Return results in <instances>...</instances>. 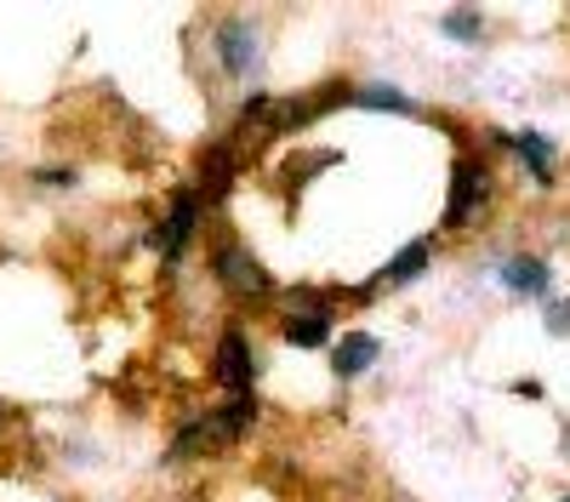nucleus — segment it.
<instances>
[{
    "label": "nucleus",
    "mask_w": 570,
    "mask_h": 502,
    "mask_svg": "<svg viewBox=\"0 0 570 502\" xmlns=\"http://www.w3.org/2000/svg\"><path fill=\"white\" fill-rule=\"evenodd\" d=\"M212 58H217V75L228 86H240L263 69V29L252 12H223L217 29H212Z\"/></svg>",
    "instance_id": "nucleus-1"
},
{
    "label": "nucleus",
    "mask_w": 570,
    "mask_h": 502,
    "mask_svg": "<svg viewBox=\"0 0 570 502\" xmlns=\"http://www.w3.org/2000/svg\"><path fill=\"white\" fill-rule=\"evenodd\" d=\"M212 274H217V286L228 297H240V303H268L274 297V274L257 263V252L240 240V235H217L212 246Z\"/></svg>",
    "instance_id": "nucleus-2"
},
{
    "label": "nucleus",
    "mask_w": 570,
    "mask_h": 502,
    "mask_svg": "<svg viewBox=\"0 0 570 502\" xmlns=\"http://www.w3.org/2000/svg\"><path fill=\"white\" fill-rule=\"evenodd\" d=\"M497 200V177L480 155H456L451 166V195H445V228H473Z\"/></svg>",
    "instance_id": "nucleus-3"
},
{
    "label": "nucleus",
    "mask_w": 570,
    "mask_h": 502,
    "mask_svg": "<svg viewBox=\"0 0 570 502\" xmlns=\"http://www.w3.org/2000/svg\"><path fill=\"white\" fill-rule=\"evenodd\" d=\"M212 377L223 394H257V343L240 319H228L217 332V354H212Z\"/></svg>",
    "instance_id": "nucleus-4"
},
{
    "label": "nucleus",
    "mask_w": 570,
    "mask_h": 502,
    "mask_svg": "<svg viewBox=\"0 0 570 502\" xmlns=\"http://www.w3.org/2000/svg\"><path fill=\"white\" fill-rule=\"evenodd\" d=\"M200 223H206V200H200L195 189H177L166 223L149 228V246H155L166 263H183V252L195 246V235H200Z\"/></svg>",
    "instance_id": "nucleus-5"
},
{
    "label": "nucleus",
    "mask_w": 570,
    "mask_h": 502,
    "mask_svg": "<svg viewBox=\"0 0 570 502\" xmlns=\"http://www.w3.org/2000/svg\"><path fill=\"white\" fill-rule=\"evenodd\" d=\"M279 343L285 348H331L337 343V308H279Z\"/></svg>",
    "instance_id": "nucleus-6"
},
{
    "label": "nucleus",
    "mask_w": 570,
    "mask_h": 502,
    "mask_svg": "<svg viewBox=\"0 0 570 502\" xmlns=\"http://www.w3.org/2000/svg\"><path fill=\"white\" fill-rule=\"evenodd\" d=\"M497 144L531 171V183L537 189H553V160H559V137H548V131H491Z\"/></svg>",
    "instance_id": "nucleus-7"
},
{
    "label": "nucleus",
    "mask_w": 570,
    "mask_h": 502,
    "mask_svg": "<svg viewBox=\"0 0 570 502\" xmlns=\"http://www.w3.org/2000/svg\"><path fill=\"white\" fill-rule=\"evenodd\" d=\"M234 183H240V149L234 144H212L195 166V195L200 200H228Z\"/></svg>",
    "instance_id": "nucleus-8"
},
{
    "label": "nucleus",
    "mask_w": 570,
    "mask_h": 502,
    "mask_svg": "<svg viewBox=\"0 0 570 502\" xmlns=\"http://www.w3.org/2000/svg\"><path fill=\"white\" fill-rule=\"evenodd\" d=\"M497 274H502V292H508V297H548V286H553V263L537 257V252L502 257Z\"/></svg>",
    "instance_id": "nucleus-9"
},
{
    "label": "nucleus",
    "mask_w": 570,
    "mask_h": 502,
    "mask_svg": "<svg viewBox=\"0 0 570 502\" xmlns=\"http://www.w3.org/2000/svg\"><path fill=\"white\" fill-rule=\"evenodd\" d=\"M376 360H383V343H376L371 332H343L337 343H331V377H337V383H360Z\"/></svg>",
    "instance_id": "nucleus-10"
},
{
    "label": "nucleus",
    "mask_w": 570,
    "mask_h": 502,
    "mask_svg": "<svg viewBox=\"0 0 570 502\" xmlns=\"http://www.w3.org/2000/svg\"><path fill=\"white\" fill-rule=\"evenodd\" d=\"M428 263H434V240H411V246H400V252L383 263V274H376V280H371L365 292H400V286L422 280Z\"/></svg>",
    "instance_id": "nucleus-11"
},
{
    "label": "nucleus",
    "mask_w": 570,
    "mask_h": 502,
    "mask_svg": "<svg viewBox=\"0 0 570 502\" xmlns=\"http://www.w3.org/2000/svg\"><path fill=\"white\" fill-rule=\"evenodd\" d=\"M348 104L354 109H383V115H416V98L405 86H394V80H360V86H348Z\"/></svg>",
    "instance_id": "nucleus-12"
},
{
    "label": "nucleus",
    "mask_w": 570,
    "mask_h": 502,
    "mask_svg": "<svg viewBox=\"0 0 570 502\" xmlns=\"http://www.w3.org/2000/svg\"><path fill=\"white\" fill-rule=\"evenodd\" d=\"M440 29L456 40V46H473V40H480L485 35V12H473V7H456V12H445L440 18Z\"/></svg>",
    "instance_id": "nucleus-13"
},
{
    "label": "nucleus",
    "mask_w": 570,
    "mask_h": 502,
    "mask_svg": "<svg viewBox=\"0 0 570 502\" xmlns=\"http://www.w3.org/2000/svg\"><path fill=\"white\" fill-rule=\"evenodd\" d=\"M35 183H40V189H75V171L69 166H58V171L46 166V171H35Z\"/></svg>",
    "instance_id": "nucleus-14"
},
{
    "label": "nucleus",
    "mask_w": 570,
    "mask_h": 502,
    "mask_svg": "<svg viewBox=\"0 0 570 502\" xmlns=\"http://www.w3.org/2000/svg\"><path fill=\"white\" fill-rule=\"evenodd\" d=\"M548 332L553 337H570V303H548Z\"/></svg>",
    "instance_id": "nucleus-15"
},
{
    "label": "nucleus",
    "mask_w": 570,
    "mask_h": 502,
    "mask_svg": "<svg viewBox=\"0 0 570 502\" xmlns=\"http://www.w3.org/2000/svg\"><path fill=\"white\" fill-rule=\"evenodd\" d=\"M564 502H570V496H564Z\"/></svg>",
    "instance_id": "nucleus-16"
}]
</instances>
